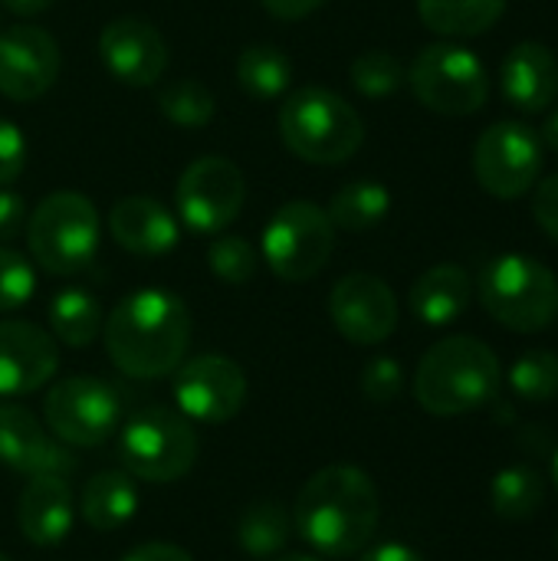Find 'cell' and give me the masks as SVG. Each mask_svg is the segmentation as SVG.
I'll use <instances>...</instances> for the list:
<instances>
[{"label": "cell", "mask_w": 558, "mask_h": 561, "mask_svg": "<svg viewBox=\"0 0 558 561\" xmlns=\"http://www.w3.org/2000/svg\"><path fill=\"white\" fill-rule=\"evenodd\" d=\"M474 174L480 187L500 201L529 194L543 174V141L526 122L490 125L474 148Z\"/></svg>", "instance_id": "30bf717a"}, {"label": "cell", "mask_w": 558, "mask_h": 561, "mask_svg": "<svg viewBox=\"0 0 558 561\" xmlns=\"http://www.w3.org/2000/svg\"><path fill=\"white\" fill-rule=\"evenodd\" d=\"M49 329L69 348L89 345L102 329V309H99L95 296L86 289H76V286L56 293L49 302Z\"/></svg>", "instance_id": "4316f807"}, {"label": "cell", "mask_w": 558, "mask_h": 561, "mask_svg": "<svg viewBox=\"0 0 558 561\" xmlns=\"http://www.w3.org/2000/svg\"><path fill=\"white\" fill-rule=\"evenodd\" d=\"M474 296V283L470 273L457 263H437L428 273L418 276V283L411 286V312L424 322V325H451L457 322Z\"/></svg>", "instance_id": "7402d4cb"}, {"label": "cell", "mask_w": 558, "mask_h": 561, "mask_svg": "<svg viewBox=\"0 0 558 561\" xmlns=\"http://www.w3.org/2000/svg\"><path fill=\"white\" fill-rule=\"evenodd\" d=\"M118 411V394L92 375H72L59 381L43 401L46 431L69 447L105 444L115 434Z\"/></svg>", "instance_id": "8fae6325"}, {"label": "cell", "mask_w": 558, "mask_h": 561, "mask_svg": "<svg viewBox=\"0 0 558 561\" xmlns=\"http://www.w3.org/2000/svg\"><path fill=\"white\" fill-rule=\"evenodd\" d=\"M178 214L181 224L194 233H220L237 220L247 184L234 161L207 154L197 158L178 181Z\"/></svg>", "instance_id": "7c38bea8"}, {"label": "cell", "mask_w": 558, "mask_h": 561, "mask_svg": "<svg viewBox=\"0 0 558 561\" xmlns=\"http://www.w3.org/2000/svg\"><path fill=\"white\" fill-rule=\"evenodd\" d=\"M280 135L309 164H342L362 148L365 122L339 92L303 85L280 108Z\"/></svg>", "instance_id": "277c9868"}, {"label": "cell", "mask_w": 558, "mask_h": 561, "mask_svg": "<svg viewBox=\"0 0 558 561\" xmlns=\"http://www.w3.org/2000/svg\"><path fill=\"white\" fill-rule=\"evenodd\" d=\"M59 368L56 342L30 322H0V398L43 388Z\"/></svg>", "instance_id": "ac0fdd59"}, {"label": "cell", "mask_w": 558, "mask_h": 561, "mask_svg": "<svg viewBox=\"0 0 558 561\" xmlns=\"http://www.w3.org/2000/svg\"><path fill=\"white\" fill-rule=\"evenodd\" d=\"M276 561H319V559H312V556H283V559H276Z\"/></svg>", "instance_id": "ee69618b"}, {"label": "cell", "mask_w": 558, "mask_h": 561, "mask_svg": "<svg viewBox=\"0 0 558 561\" xmlns=\"http://www.w3.org/2000/svg\"><path fill=\"white\" fill-rule=\"evenodd\" d=\"M326 0H263V7L273 13V16H280V20H303V16H309L312 10H319Z\"/></svg>", "instance_id": "ab89813d"}, {"label": "cell", "mask_w": 558, "mask_h": 561, "mask_svg": "<svg viewBox=\"0 0 558 561\" xmlns=\"http://www.w3.org/2000/svg\"><path fill=\"white\" fill-rule=\"evenodd\" d=\"M329 316L352 345H378L398 329V299L372 273H349L332 286Z\"/></svg>", "instance_id": "5bb4252c"}, {"label": "cell", "mask_w": 558, "mask_h": 561, "mask_svg": "<svg viewBox=\"0 0 558 561\" xmlns=\"http://www.w3.org/2000/svg\"><path fill=\"white\" fill-rule=\"evenodd\" d=\"M72 490L62 477H30L20 496L16 523L33 546H59L72 529Z\"/></svg>", "instance_id": "44dd1931"}, {"label": "cell", "mask_w": 558, "mask_h": 561, "mask_svg": "<svg viewBox=\"0 0 558 561\" xmlns=\"http://www.w3.org/2000/svg\"><path fill=\"white\" fill-rule=\"evenodd\" d=\"M0 561H10V559H7V556H3V552H0Z\"/></svg>", "instance_id": "bcb514c9"}, {"label": "cell", "mask_w": 558, "mask_h": 561, "mask_svg": "<svg viewBox=\"0 0 558 561\" xmlns=\"http://www.w3.org/2000/svg\"><path fill=\"white\" fill-rule=\"evenodd\" d=\"M349 76H352V85L368 99H385V95L398 92L401 82L408 79L401 59L388 49H368V53L355 56Z\"/></svg>", "instance_id": "1f68e13d"}, {"label": "cell", "mask_w": 558, "mask_h": 561, "mask_svg": "<svg viewBox=\"0 0 558 561\" xmlns=\"http://www.w3.org/2000/svg\"><path fill=\"white\" fill-rule=\"evenodd\" d=\"M23 220H26L23 197L13 194V191H7V187H0V240L16 237V230L23 227Z\"/></svg>", "instance_id": "74e56055"}, {"label": "cell", "mask_w": 558, "mask_h": 561, "mask_svg": "<svg viewBox=\"0 0 558 561\" xmlns=\"http://www.w3.org/2000/svg\"><path fill=\"white\" fill-rule=\"evenodd\" d=\"M289 533H293V519L280 503H257L237 523V542L253 559L276 556L289 542Z\"/></svg>", "instance_id": "f1b7e54d"}, {"label": "cell", "mask_w": 558, "mask_h": 561, "mask_svg": "<svg viewBox=\"0 0 558 561\" xmlns=\"http://www.w3.org/2000/svg\"><path fill=\"white\" fill-rule=\"evenodd\" d=\"M135 513H138V490L132 477L109 470V473H95L82 486V519L92 529L112 533L125 526Z\"/></svg>", "instance_id": "cb8c5ba5"}, {"label": "cell", "mask_w": 558, "mask_h": 561, "mask_svg": "<svg viewBox=\"0 0 558 561\" xmlns=\"http://www.w3.org/2000/svg\"><path fill=\"white\" fill-rule=\"evenodd\" d=\"M388 210H391L388 187L382 181L358 178V181H349L342 191H335L326 214L335 227L362 233V230H372L375 224H382L388 217Z\"/></svg>", "instance_id": "484cf974"}, {"label": "cell", "mask_w": 558, "mask_h": 561, "mask_svg": "<svg viewBox=\"0 0 558 561\" xmlns=\"http://www.w3.org/2000/svg\"><path fill=\"white\" fill-rule=\"evenodd\" d=\"M99 210L89 197L76 191H56L36 204L30 214V253L56 276H72L86 270L99 250Z\"/></svg>", "instance_id": "8992f818"}, {"label": "cell", "mask_w": 558, "mask_h": 561, "mask_svg": "<svg viewBox=\"0 0 558 561\" xmlns=\"http://www.w3.org/2000/svg\"><path fill=\"white\" fill-rule=\"evenodd\" d=\"M158 108L181 128H204L214 118L217 102L197 79H178L158 92Z\"/></svg>", "instance_id": "4dcf8cb0"}, {"label": "cell", "mask_w": 558, "mask_h": 561, "mask_svg": "<svg viewBox=\"0 0 558 561\" xmlns=\"http://www.w3.org/2000/svg\"><path fill=\"white\" fill-rule=\"evenodd\" d=\"M553 486L558 490V450H556V457H553Z\"/></svg>", "instance_id": "f6af8a7d"}, {"label": "cell", "mask_w": 558, "mask_h": 561, "mask_svg": "<svg viewBox=\"0 0 558 561\" xmlns=\"http://www.w3.org/2000/svg\"><path fill=\"white\" fill-rule=\"evenodd\" d=\"M59 76V46L39 26L0 33V92L13 102L39 99Z\"/></svg>", "instance_id": "9a60e30c"}, {"label": "cell", "mask_w": 558, "mask_h": 561, "mask_svg": "<svg viewBox=\"0 0 558 561\" xmlns=\"http://www.w3.org/2000/svg\"><path fill=\"white\" fill-rule=\"evenodd\" d=\"M0 463L26 477H62L72 473V454L20 404L0 401Z\"/></svg>", "instance_id": "e0dca14e"}, {"label": "cell", "mask_w": 558, "mask_h": 561, "mask_svg": "<svg viewBox=\"0 0 558 561\" xmlns=\"http://www.w3.org/2000/svg\"><path fill=\"white\" fill-rule=\"evenodd\" d=\"M53 0H3V7L16 16H33V13H43Z\"/></svg>", "instance_id": "7bdbcfd3"}, {"label": "cell", "mask_w": 558, "mask_h": 561, "mask_svg": "<svg viewBox=\"0 0 558 561\" xmlns=\"http://www.w3.org/2000/svg\"><path fill=\"white\" fill-rule=\"evenodd\" d=\"M382 496L368 473L358 467H326L296 496V533L329 559L358 556L378 529Z\"/></svg>", "instance_id": "6da1fadb"}, {"label": "cell", "mask_w": 558, "mask_h": 561, "mask_svg": "<svg viewBox=\"0 0 558 561\" xmlns=\"http://www.w3.org/2000/svg\"><path fill=\"white\" fill-rule=\"evenodd\" d=\"M33 289H36V273L26 263V256L0 247V312L20 309L23 302H30Z\"/></svg>", "instance_id": "836d02e7"}, {"label": "cell", "mask_w": 558, "mask_h": 561, "mask_svg": "<svg viewBox=\"0 0 558 561\" xmlns=\"http://www.w3.org/2000/svg\"><path fill=\"white\" fill-rule=\"evenodd\" d=\"M480 302L490 319L503 329L533 335L556 322L558 279L556 273L526 253H503L480 273Z\"/></svg>", "instance_id": "5b68a950"}, {"label": "cell", "mask_w": 558, "mask_h": 561, "mask_svg": "<svg viewBox=\"0 0 558 561\" xmlns=\"http://www.w3.org/2000/svg\"><path fill=\"white\" fill-rule=\"evenodd\" d=\"M408 82L424 108L454 118L480 112L490 95L487 66L474 49L457 43L424 46L408 69Z\"/></svg>", "instance_id": "ba28073f"}, {"label": "cell", "mask_w": 558, "mask_h": 561, "mask_svg": "<svg viewBox=\"0 0 558 561\" xmlns=\"http://www.w3.org/2000/svg\"><path fill=\"white\" fill-rule=\"evenodd\" d=\"M122 561H194L184 549L168 546V542H145L138 549H132Z\"/></svg>", "instance_id": "f35d334b"}, {"label": "cell", "mask_w": 558, "mask_h": 561, "mask_svg": "<svg viewBox=\"0 0 558 561\" xmlns=\"http://www.w3.org/2000/svg\"><path fill=\"white\" fill-rule=\"evenodd\" d=\"M102 66L125 85H155L168 66V46L161 33L141 16H118L99 33Z\"/></svg>", "instance_id": "2e32d148"}, {"label": "cell", "mask_w": 558, "mask_h": 561, "mask_svg": "<svg viewBox=\"0 0 558 561\" xmlns=\"http://www.w3.org/2000/svg\"><path fill=\"white\" fill-rule=\"evenodd\" d=\"M191 342V312L168 289H138L125 296L105 325V348L128 378L171 375Z\"/></svg>", "instance_id": "7a4b0ae2"}, {"label": "cell", "mask_w": 558, "mask_h": 561, "mask_svg": "<svg viewBox=\"0 0 558 561\" xmlns=\"http://www.w3.org/2000/svg\"><path fill=\"white\" fill-rule=\"evenodd\" d=\"M556 546H558V539H556Z\"/></svg>", "instance_id": "7dc6e473"}, {"label": "cell", "mask_w": 558, "mask_h": 561, "mask_svg": "<svg viewBox=\"0 0 558 561\" xmlns=\"http://www.w3.org/2000/svg\"><path fill=\"white\" fill-rule=\"evenodd\" d=\"M500 85L510 105L526 115L553 108L558 99V59L546 43L523 39L516 43L500 69Z\"/></svg>", "instance_id": "d6986e66"}, {"label": "cell", "mask_w": 558, "mask_h": 561, "mask_svg": "<svg viewBox=\"0 0 558 561\" xmlns=\"http://www.w3.org/2000/svg\"><path fill=\"white\" fill-rule=\"evenodd\" d=\"M533 217H536V224L549 233V240H556L558 243V174H549V178L536 181Z\"/></svg>", "instance_id": "8d00e7d4"}, {"label": "cell", "mask_w": 558, "mask_h": 561, "mask_svg": "<svg viewBox=\"0 0 558 561\" xmlns=\"http://www.w3.org/2000/svg\"><path fill=\"white\" fill-rule=\"evenodd\" d=\"M405 388V371L395 358H372L362 371V391L372 404H391Z\"/></svg>", "instance_id": "e575fe53"}, {"label": "cell", "mask_w": 558, "mask_h": 561, "mask_svg": "<svg viewBox=\"0 0 558 561\" xmlns=\"http://www.w3.org/2000/svg\"><path fill=\"white\" fill-rule=\"evenodd\" d=\"M503 385L497 352L474 335H451L428 348L414 375V398L434 417H460L487 408Z\"/></svg>", "instance_id": "3957f363"}, {"label": "cell", "mask_w": 558, "mask_h": 561, "mask_svg": "<svg viewBox=\"0 0 558 561\" xmlns=\"http://www.w3.org/2000/svg\"><path fill=\"white\" fill-rule=\"evenodd\" d=\"M506 13V0H418V16L428 30L451 36V39H470L500 23Z\"/></svg>", "instance_id": "603a6c76"}, {"label": "cell", "mask_w": 558, "mask_h": 561, "mask_svg": "<svg viewBox=\"0 0 558 561\" xmlns=\"http://www.w3.org/2000/svg\"><path fill=\"white\" fill-rule=\"evenodd\" d=\"M118 457L145 483H174L197 460V434L184 414L141 408L118 434Z\"/></svg>", "instance_id": "52a82bcc"}, {"label": "cell", "mask_w": 558, "mask_h": 561, "mask_svg": "<svg viewBox=\"0 0 558 561\" xmlns=\"http://www.w3.org/2000/svg\"><path fill=\"white\" fill-rule=\"evenodd\" d=\"M207 263L210 270L224 279V283H247L257 273V250L243 240V237H217L207 250Z\"/></svg>", "instance_id": "d6a6232c"}, {"label": "cell", "mask_w": 558, "mask_h": 561, "mask_svg": "<svg viewBox=\"0 0 558 561\" xmlns=\"http://www.w3.org/2000/svg\"><path fill=\"white\" fill-rule=\"evenodd\" d=\"M335 250V224L319 204L289 201L263 227L266 266L289 283H306L326 270Z\"/></svg>", "instance_id": "9c48e42d"}, {"label": "cell", "mask_w": 558, "mask_h": 561, "mask_svg": "<svg viewBox=\"0 0 558 561\" xmlns=\"http://www.w3.org/2000/svg\"><path fill=\"white\" fill-rule=\"evenodd\" d=\"M546 503V480L533 467H506L490 483V506L503 523H526Z\"/></svg>", "instance_id": "d4e9b609"}, {"label": "cell", "mask_w": 558, "mask_h": 561, "mask_svg": "<svg viewBox=\"0 0 558 561\" xmlns=\"http://www.w3.org/2000/svg\"><path fill=\"white\" fill-rule=\"evenodd\" d=\"M109 233L135 256H161L178 243V220L151 197H122L109 210Z\"/></svg>", "instance_id": "ffe728a7"}, {"label": "cell", "mask_w": 558, "mask_h": 561, "mask_svg": "<svg viewBox=\"0 0 558 561\" xmlns=\"http://www.w3.org/2000/svg\"><path fill=\"white\" fill-rule=\"evenodd\" d=\"M23 164H26V141L13 122L0 118V187L20 178Z\"/></svg>", "instance_id": "d590c367"}, {"label": "cell", "mask_w": 558, "mask_h": 561, "mask_svg": "<svg viewBox=\"0 0 558 561\" xmlns=\"http://www.w3.org/2000/svg\"><path fill=\"white\" fill-rule=\"evenodd\" d=\"M362 561H424V556H421V552H414L411 546L385 542V546H375L372 552H365Z\"/></svg>", "instance_id": "60d3db41"}, {"label": "cell", "mask_w": 558, "mask_h": 561, "mask_svg": "<svg viewBox=\"0 0 558 561\" xmlns=\"http://www.w3.org/2000/svg\"><path fill=\"white\" fill-rule=\"evenodd\" d=\"M174 401L184 417L201 424L230 421L247 401V378L237 362L224 355H201L178 368Z\"/></svg>", "instance_id": "4fadbf2b"}, {"label": "cell", "mask_w": 558, "mask_h": 561, "mask_svg": "<svg viewBox=\"0 0 558 561\" xmlns=\"http://www.w3.org/2000/svg\"><path fill=\"white\" fill-rule=\"evenodd\" d=\"M543 148L556 151L558 154V108H546V118H543V128L536 131Z\"/></svg>", "instance_id": "b9f144b4"}, {"label": "cell", "mask_w": 558, "mask_h": 561, "mask_svg": "<svg viewBox=\"0 0 558 561\" xmlns=\"http://www.w3.org/2000/svg\"><path fill=\"white\" fill-rule=\"evenodd\" d=\"M237 82L253 99H280L293 85V62L276 46H247L237 59Z\"/></svg>", "instance_id": "83f0119b"}, {"label": "cell", "mask_w": 558, "mask_h": 561, "mask_svg": "<svg viewBox=\"0 0 558 561\" xmlns=\"http://www.w3.org/2000/svg\"><path fill=\"white\" fill-rule=\"evenodd\" d=\"M510 391L526 404H546L558 398V355L549 348L523 352L506 371Z\"/></svg>", "instance_id": "f546056e"}]
</instances>
